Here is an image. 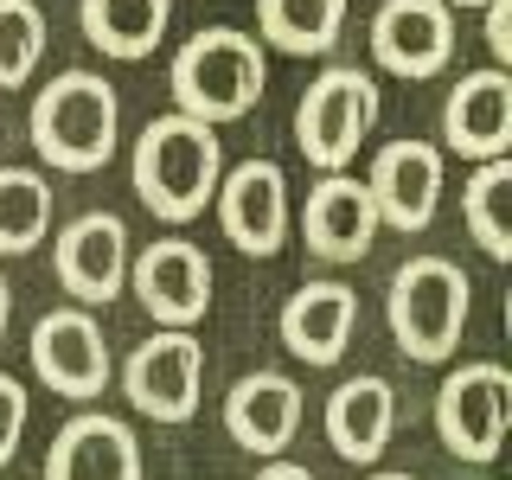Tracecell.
I'll list each match as a JSON object with an SVG mask.
<instances>
[{
	"instance_id": "1",
	"label": "cell",
	"mask_w": 512,
	"mask_h": 480,
	"mask_svg": "<svg viewBox=\"0 0 512 480\" xmlns=\"http://www.w3.org/2000/svg\"><path fill=\"white\" fill-rule=\"evenodd\" d=\"M128 180H135V199L148 205L154 218L186 224L212 205V192L224 180V148H218V128L180 116H154L135 135V160H128Z\"/></svg>"
},
{
	"instance_id": "2",
	"label": "cell",
	"mask_w": 512,
	"mask_h": 480,
	"mask_svg": "<svg viewBox=\"0 0 512 480\" xmlns=\"http://www.w3.org/2000/svg\"><path fill=\"white\" fill-rule=\"evenodd\" d=\"M263 84H269V64H263V45L237 26H205L173 52L167 64V90H173V109L205 128L218 122H237L263 103Z\"/></svg>"
},
{
	"instance_id": "3",
	"label": "cell",
	"mask_w": 512,
	"mask_h": 480,
	"mask_svg": "<svg viewBox=\"0 0 512 480\" xmlns=\"http://www.w3.org/2000/svg\"><path fill=\"white\" fill-rule=\"evenodd\" d=\"M26 135H32V148H39V160L58 167V173L109 167V154H116V141H122L116 84L96 77V71H58L52 84L32 96Z\"/></svg>"
},
{
	"instance_id": "4",
	"label": "cell",
	"mask_w": 512,
	"mask_h": 480,
	"mask_svg": "<svg viewBox=\"0 0 512 480\" xmlns=\"http://www.w3.org/2000/svg\"><path fill=\"white\" fill-rule=\"evenodd\" d=\"M468 308H474L468 269L448 263V256H436V250L410 256V263L391 276V288H384L391 340L416 365H442L448 352L461 346V333H468Z\"/></svg>"
},
{
	"instance_id": "5",
	"label": "cell",
	"mask_w": 512,
	"mask_h": 480,
	"mask_svg": "<svg viewBox=\"0 0 512 480\" xmlns=\"http://www.w3.org/2000/svg\"><path fill=\"white\" fill-rule=\"evenodd\" d=\"M378 128V84L359 64H327L295 103V148L320 173H346Z\"/></svg>"
},
{
	"instance_id": "6",
	"label": "cell",
	"mask_w": 512,
	"mask_h": 480,
	"mask_svg": "<svg viewBox=\"0 0 512 480\" xmlns=\"http://www.w3.org/2000/svg\"><path fill=\"white\" fill-rule=\"evenodd\" d=\"M512 429V372L500 359H468L436 391V436L455 461H493Z\"/></svg>"
},
{
	"instance_id": "7",
	"label": "cell",
	"mask_w": 512,
	"mask_h": 480,
	"mask_svg": "<svg viewBox=\"0 0 512 480\" xmlns=\"http://www.w3.org/2000/svg\"><path fill=\"white\" fill-rule=\"evenodd\" d=\"M122 391L154 423H192L199 397H205V346L192 333H173V327L148 333L122 365Z\"/></svg>"
},
{
	"instance_id": "8",
	"label": "cell",
	"mask_w": 512,
	"mask_h": 480,
	"mask_svg": "<svg viewBox=\"0 0 512 480\" xmlns=\"http://www.w3.org/2000/svg\"><path fill=\"white\" fill-rule=\"evenodd\" d=\"M52 276L71 308H103L128 288V224L116 212H84L52 237Z\"/></svg>"
},
{
	"instance_id": "9",
	"label": "cell",
	"mask_w": 512,
	"mask_h": 480,
	"mask_svg": "<svg viewBox=\"0 0 512 480\" xmlns=\"http://www.w3.org/2000/svg\"><path fill=\"white\" fill-rule=\"evenodd\" d=\"M128 288H135V301L160 327L186 333L192 320H205V308H212V263L186 237H160L141 256H128Z\"/></svg>"
},
{
	"instance_id": "10",
	"label": "cell",
	"mask_w": 512,
	"mask_h": 480,
	"mask_svg": "<svg viewBox=\"0 0 512 480\" xmlns=\"http://www.w3.org/2000/svg\"><path fill=\"white\" fill-rule=\"evenodd\" d=\"M26 352H32V378L52 384L58 397H77V404L103 397V384H109V346H103V327L90 320V308H52V314H39Z\"/></svg>"
},
{
	"instance_id": "11",
	"label": "cell",
	"mask_w": 512,
	"mask_h": 480,
	"mask_svg": "<svg viewBox=\"0 0 512 480\" xmlns=\"http://www.w3.org/2000/svg\"><path fill=\"white\" fill-rule=\"evenodd\" d=\"M365 192L378 205V224L391 231H429L442 205V148L436 141H384L372 154V173H365Z\"/></svg>"
},
{
	"instance_id": "12",
	"label": "cell",
	"mask_w": 512,
	"mask_h": 480,
	"mask_svg": "<svg viewBox=\"0 0 512 480\" xmlns=\"http://www.w3.org/2000/svg\"><path fill=\"white\" fill-rule=\"evenodd\" d=\"M218 224L244 256H276L288 244V173L276 160H244L212 192Z\"/></svg>"
},
{
	"instance_id": "13",
	"label": "cell",
	"mask_w": 512,
	"mask_h": 480,
	"mask_svg": "<svg viewBox=\"0 0 512 480\" xmlns=\"http://www.w3.org/2000/svg\"><path fill=\"white\" fill-rule=\"evenodd\" d=\"M372 58L391 77H410V84L448 71V58H455V13L442 0H384L372 13Z\"/></svg>"
},
{
	"instance_id": "14",
	"label": "cell",
	"mask_w": 512,
	"mask_h": 480,
	"mask_svg": "<svg viewBox=\"0 0 512 480\" xmlns=\"http://www.w3.org/2000/svg\"><path fill=\"white\" fill-rule=\"evenodd\" d=\"M301 237L320 263H365L378 244V205L359 173H320L301 205Z\"/></svg>"
},
{
	"instance_id": "15",
	"label": "cell",
	"mask_w": 512,
	"mask_h": 480,
	"mask_svg": "<svg viewBox=\"0 0 512 480\" xmlns=\"http://www.w3.org/2000/svg\"><path fill=\"white\" fill-rule=\"evenodd\" d=\"M45 480H148V468H141V442L122 416L77 410L45 448Z\"/></svg>"
},
{
	"instance_id": "16",
	"label": "cell",
	"mask_w": 512,
	"mask_h": 480,
	"mask_svg": "<svg viewBox=\"0 0 512 480\" xmlns=\"http://www.w3.org/2000/svg\"><path fill=\"white\" fill-rule=\"evenodd\" d=\"M224 436L256 461H282L301 436V384L288 372H244L224 397Z\"/></svg>"
},
{
	"instance_id": "17",
	"label": "cell",
	"mask_w": 512,
	"mask_h": 480,
	"mask_svg": "<svg viewBox=\"0 0 512 480\" xmlns=\"http://www.w3.org/2000/svg\"><path fill=\"white\" fill-rule=\"evenodd\" d=\"M442 141L455 148L461 160L487 167V160H506L512 148V77L500 64L487 71H468L442 103Z\"/></svg>"
},
{
	"instance_id": "18",
	"label": "cell",
	"mask_w": 512,
	"mask_h": 480,
	"mask_svg": "<svg viewBox=\"0 0 512 480\" xmlns=\"http://www.w3.org/2000/svg\"><path fill=\"white\" fill-rule=\"evenodd\" d=\"M276 333L301 365H340L352 333H359V295L346 282H301L282 301Z\"/></svg>"
},
{
	"instance_id": "19",
	"label": "cell",
	"mask_w": 512,
	"mask_h": 480,
	"mask_svg": "<svg viewBox=\"0 0 512 480\" xmlns=\"http://www.w3.org/2000/svg\"><path fill=\"white\" fill-rule=\"evenodd\" d=\"M391 429H397V391L378 372L346 378L340 391L327 397V442L352 468H372L384 448H391Z\"/></svg>"
},
{
	"instance_id": "20",
	"label": "cell",
	"mask_w": 512,
	"mask_h": 480,
	"mask_svg": "<svg viewBox=\"0 0 512 480\" xmlns=\"http://www.w3.org/2000/svg\"><path fill=\"white\" fill-rule=\"evenodd\" d=\"M173 0H77V26L103 58H148L167 39Z\"/></svg>"
},
{
	"instance_id": "21",
	"label": "cell",
	"mask_w": 512,
	"mask_h": 480,
	"mask_svg": "<svg viewBox=\"0 0 512 480\" xmlns=\"http://www.w3.org/2000/svg\"><path fill=\"white\" fill-rule=\"evenodd\" d=\"M346 0H256V32L288 58H327L340 45Z\"/></svg>"
},
{
	"instance_id": "22",
	"label": "cell",
	"mask_w": 512,
	"mask_h": 480,
	"mask_svg": "<svg viewBox=\"0 0 512 480\" xmlns=\"http://www.w3.org/2000/svg\"><path fill=\"white\" fill-rule=\"evenodd\" d=\"M461 224L493 263H512V160H487L461 186Z\"/></svg>"
},
{
	"instance_id": "23",
	"label": "cell",
	"mask_w": 512,
	"mask_h": 480,
	"mask_svg": "<svg viewBox=\"0 0 512 480\" xmlns=\"http://www.w3.org/2000/svg\"><path fill=\"white\" fill-rule=\"evenodd\" d=\"M52 231V186L32 167H0V256H26Z\"/></svg>"
},
{
	"instance_id": "24",
	"label": "cell",
	"mask_w": 512,
	"mask_h": 480,
	"mask_svg": "<svg viewBox=\"0 0 512 480\" xmlns=\"http://www.w3.org/2000/svg\"><path fill=\"white\" fill-rule=\"evenodd\" d=\"M45 58V13L39 0H0V90H20Z\"/></svg>"
},
{
	"instance_id": "25",
	"label": "cell",
	"mask_w": 512,
	"mask_h": 480,
	"mask_svg": "<svg viewBox=\"0 0 512 480\" xmlns=\"http://www.w3.org/2000/svg\"><path fill=\"white\" fill-rule=\"evenodd\" d=\"M26 416H32V404H26V384L0 372V468H7V461L20 455V436H26Z\"/></svg>"
},
{
	"instance_id": "26",
	"label": "cell",
	"mask_w": 512,
	"mask_h": 480,
	"mask_svg": "<svg viewBox=\"0 0 512 480\" xmlns=\"http://www.w3.org/2000/svg\"><path fill=\"white\" fill-rule=\"evenodd\" d=\"M480 13H487V52L506 64L512 58V0H487Z\"/></svg>"
},
{
	"instance_id": "27",
	"label": "cell",
	"mask_w": 512,
	"mask_h": 480,
	"mask_svg": "<svg viewBox=\"0 0 512 480\" xmlns=\"http://www.w3.org/2000/svg\"><path fill=\"white\" fill-rule=\"evenodd\" d=\"M250 480H314V474L301 468V461H263V468H256Z\"/></svg>"
},
{
	"instance_id": "28",
	"label": "cell",
	"mask_w": 512,
	"mask_h": 480,
	"mask_svg": "<svg viewBox=\"0 0 512 480\" xmlns=\"http://www.w3.org/2000/svg\"><path fill=\"white\" fill-rule=\"evenodd\" d=\"M7 320H13V288H7V276H0V340H7Z\"/></svg>"
},
{
	"instance_id": "29",
	"label": "cell",
	"mask_w": 512,
	"mask_h": 480,
	"mask_svg": "<svg viewBox=\"0 0 512 480\" xmlns=\"http://www.w3.org/2000/svg\"><path fill=\"white\" fill-rule=\"evenodd\" d=\"M442 7H448V13H455V7H461V13H468V7H487V0H442Z\"/></svg>"
},
{
	"instance_id": "30",
	"label": "cell",
	"mask_w": 512,
	"mask_h": 480,
	"mask_svg": "<svg viewBox=\"0 0 512 480\" xmlns=\"http://www.w3.org/2000/svg\"><path fill=\"white\" fill-rule=\"evenodd\" d=\"M372 480H416V474H404V468H384V474H372Z\"/></svg>"
}]
</instances>
